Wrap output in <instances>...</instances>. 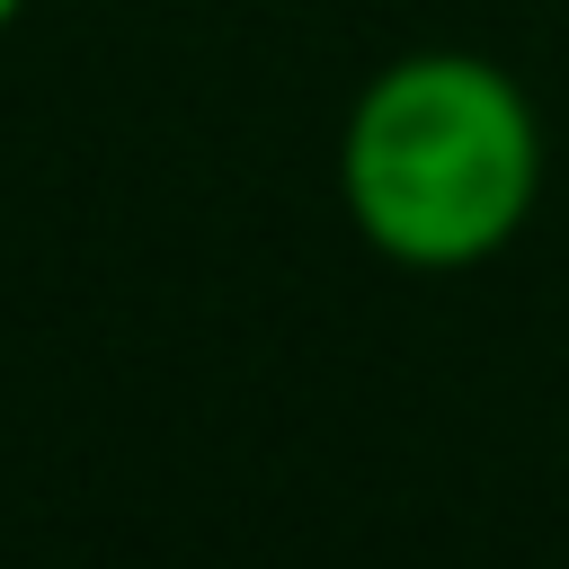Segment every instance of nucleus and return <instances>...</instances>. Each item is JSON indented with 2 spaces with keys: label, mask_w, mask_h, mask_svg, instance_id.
<instances>
[{
  "label": "nucleus",
  "mask_w": 569,
  "mask_h": 569,
  "mask_svg": "<svg viewBox=\"0 0 569 569\" xmlns=\"http://www.w3.org/2000/svg\"><path fill=\"white\" fill-rule=\"evenodd\" d=\"M18 9H27V0H0V36H9V27H18Z\"/></svg>",
  "instance_id": "obj_2"
},
{
  "label": "nucleus",
  "mask_w": 569,
  "mask_h": 569,
  "mask_svg": "<svg viewBox=\"0 0 569 569\" xmlns=\"http://www.w3.org/2000/svg\"><path fill=\"white\" fill-rule=\"evenodd\" d=\"M338 196L391 267H480L533 222L542 196L533 98L489 53H400L347 107Z\"/></svg>",
  "instance_id": "obj_1"
}]
</instances>
